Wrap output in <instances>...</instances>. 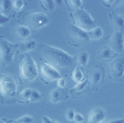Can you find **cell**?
I'll return each mask as SVG.
<instances>
[{
    "instance_id": "cell-1",
    "label": "cell",
    "mask_w": 124,
    "mask_h": 123,
    "mask_svg": "<svg viewBox=\"0 0 124 123\" xmlns=\"http://www.w3.org/2000/svg\"><path fill=\"white\" fill-rule=\"evenodd\" d=\"M39 52L45 62L53 67L69 68L75 62V58L65 51L49 45L42 44L39 46Z\"/></svg>"
},
{
    "instance_id": "cell-2",
    "label": "cell",
    "mask_w": 124,
    "mask_h": 123,
    "mask_svg": "<svg viewBox=\"0 0 124 123\" xmlns=\"http://www.w3.org/2000/svg\"><path fill=\"white\" fill-rule=\"evenodd\" d=\"M71 17L74 25L85 31H89L96 27L92 16L83 9H76L72 13Z\"/></svg>"
},
{
    "instance_id": "cell-3",
    "label": "cell",
    "mask_w": 124,
    "mask_h": 123,
    "mask_svg": "<svg viewBox=\"0 0 124 123\" xmlns=\"http://www.w3.org/2000/svg\"><path fill=\"white\" fill-rule=\"evenodd\" d=\"M67 39L71 44L75 46L85 45L88 44L90 39L88 33L74 25L68 26Z\"/></svg>"
},
{
    "instance_id": "cell-4",
    "label": "cell",
    "mask_w": 124,
    "mask_h": 123,
    "mask_svg": "<svg viewBox=\"0 0 124 123\" xmlns=\"http://www.w3.org/2000/svg\"><path fill=\"white\" fill-rule=\"evenodd\" d=\"M20 70L23 78L29 81H33L38 74L36 62L30 55H26L23 59L20 64Z\"/></svg>"
},
{
    "instance_id": "cell-5",
    "label": "cell",
    "mask_w": 124,
    "mask_h": 123,
    "mask_svg": "<svg viewBox=\"0 0 124 123\" xmlns=\"http://www.w3.org/2000/svg\"><path fill=\"white\" fill-rule=\"evenodd\" d=\"M18 45L0 38V60L3 65L10 63L13 59L17 50Z\"/></svg>"
},
{
    "instance_id": "cell-6",
    "label": "cell",
    "mask_w": 124,
    "mask_h": 123,
    "mask_svg": "<svg viewBox=\"0 0 124 123\" xmlns=\"http://www.w3.org/2000/svg\"><path fill=\"white\" fill-rule=\"evenodd\" d=\"M16 90V83L12 76L4 75L0 77V93L3 96H14Z\"/></svg>"
},
{
    "instance_id": "cell-7",
    "label": "cell",
    "mask_w": 124,
    "mask_h": 123,
    "mask_svg": "<svg viewBox=\"0 0 124 123\" xmlns=\"http://www.w3.org/2000/svg\"><path fill=\"white\" fill-rule=\"evenodd\" d=\"M49 21L48 16L40 12L31 14L27 17V25L33 29H38L44 27L48 23Z\"/></svg>"
},
{
    "instance_id": "cell-8",
    "label": "cell",
    "mask_w": 124,
    "mask_h": 123,
    "mask_svg": "<svg viewBox=\"0 0 124 123\" xmlns=\"http://www.w3.org/2000/svg\"><path fill=\"white\" fill-rule=\"evenodd\" d=\"M41 73L44 79L48 81L58 80L61 78V75L57 69L46 62L41 65Z\"/></svg>"
},
{
    "instance_id": "cell-9",
    "label": "cell",
    "mask_w": 124,
    "mask_h": 123,
    "mask_svg": "<svg viewBox=\"0 0 124 123\" xmlns=\"http://www.w3.org/2000/svg\"><path fill=\"white\" fill-rule=\"evenodd\" d=\"M110 49L115 52L120 54L123 52L124 48V36L120 30L115 31L110 39Z\"/></svg>"
},
{
    "instance_id": "cell-10",
    "label": "cell",
    "mask_w": 124,
    "mask_h": 123,
    "mask_svg": "<svg viewBox=\"0 0 124 123\" xmlns=\"http://www.w3.org/2000/svg\"><path fill=\"white\" fill-rule=\"evenodd\" d=\"M110 72L115 78H121L124 74V57L119 56L114 59L110 63Z\"/></svg>"
},
{
    "instance_id": "cell-11",
    "label": "cell",
    "mask_w": 124,
    "mask_h": 123,
    "mask_svg": "<svg viewBox=\"0 0 124 123\" xmlns=\"http://www.w3.org/2000/svg\"><path fill=\"white\" fill-rule=\"evenodd\" d=\"M104 110L100 108H95L89 113L88 123H101L105 118Z\"/></svg>"
},
{
    "instance_id": "cell-12",
    "label": "cell",
    "mask_w": 124,
    "mask_h": 123,
    "mask_svg": "<svg viewBox=\"0 0 124 123\" xmlns=\"http://www.w3.org/2000/svg\"><path fill=\"white\" fill-rule=\"evenodd\" d=\"M15 32L18 37L22 39H26L31 34V31L29 27L23 25L17 26L16 28Z\"/></svg>"
},
{
    "instance_id": "cell-13",
    "label": "cell",
    "mask_w": 124,
    "mask_h": 123,
    "mask_svg": "<svg viewBox=\"0 0 124 123\" xmlns=\"http://www.w3.org/2000/svg\"><path fill=\"white\" fill-rule=\"evenodd\" d=\"M61 88H55L52 89L49 93L48 98L49 101L53 103H58L62 99V92Z\"/></svg>"
},
{
    "instance_id": "cell-14",
    "label": "cell",
    "mask_w": 124,
    "mask_h": 123,
    "mask_svg": "<svg viewBox=\"0 0 124 123\" xmlns=\"http://www.w3.org/2000/svg\"><path fill=\"white\" fill-rule=\"evenodd\" d=\"M12 5L11 1L9 0H2L0 1V12L3 15L7 16L10 13Z\"/></svg>"
},
{
    "instance_id": "cell-15",
    "label": "cell",
    "mask_w": 124,
    "mask_h": 123,
    "mask_svg": "<svg viewBox=\"0 0 124 123\" xmlns=\"http://www.w3.org/2000/svg\"><path fill=\"white\" fill-rule=\"evenodd\" d=\"M36 45V42L33 40H29L24 41L20 46V50L23 52L32 51Z\"/></svg>"
},
{
    "instance_id": "cell-16",
    "label": "cell",
    "mask_w": 124,
    "mask_h": 123,
    "mask_svg": "<svg viewBox=\"0 0 124 123\" xmlns=\"http://www.w3.org/2000/svg\"><path fill=\"white\" fill-rule=\"evenodd\" d=\"M87 33L90 40L99 39L102 37L103 34L102 30L99 27H95L90 31H88Z\"/></svg>"
},
{
    "instance_id": "cell-17",
    "label": "cell",
    "mask_w": 124,
    "mask_h": 123,
    "mask_svg": "<svg viewBox=\"0 0 124 123\" xmlns=\"http://www.w3.org/2000/svg\"><path fill=\"white\" fill-rule=\"evenodd\" d=\"M111 18L114 26L119 30L124 28V19L121 16L114 14L111 16Z\"/></svg>"
},
{
    "instance_id": "cell-18",
    "label": "cell",
    "mask_w": 124,
    "mask_h": 123,
    "mask_svg": "<svg viewBox=\"0 0 124 123\" xmlns=\"http://www.w3.org/2000/svg\"><path fill=\"white\" fill-rule=\"evenodd\" d=\"M42 7L46 11H53L55 8V3L52 0H42L40 1Z\"/></svg>"
},
{
    "instance_id": "cell-19",
    "label": "cell",
    "mask_w": 124,
    "mask_h": 123,
    "mask_svg": "<svg viewBox=\"0 0 124 123\" xmlns=\"http://www.w3.org/2000/svg\"><path fill=\"white\" fill-rule=\"evenodd\" d=\"M89 55L87 53L82 51L79 53L77 57L78 63L81 66H85L87 64L88 61Z\"/></svg>"
},
{
    "instance_id": "cell-20",
    "label": "cell",
    "mask_w": 124,
    "mask_h": 123,
    "mask_svg": "<svg viewBox=\"0 0 124 123\" xmlns=\"http://www.w3.org/2000/svg\"><path fill=\"white\" fill-rule=\"evenodd\" d=\"M72 78L73 81L77 83L81 82L83 79V73L78 67L74 69L72 74Z\"/></svg>"
},
{
    "instance_id": "cell-21",
    "label": "cell",
    "mask_w": 124,
    "mask_h": 123,
    "mask_svg": "<svg viewBox=\"0 0 124 123\" xmlns=\"http://www.w3.org/2000/svg\"><path fill=\"white\" fill-rule=\"evenodd\" d=\"M31 90L32 89L30 88H26L22 90L18 95L19 99L23 101H29Z\"/></svg>"
},
{
    "instance_id": "cell-22",
    "label": "cell",
    "mask_w": 124,
    "mask_h": 123,
    "mask_svg": "<svg viewBox=\"0 0 124 123\" xmlns=\"http://www.w3.org/2000/svg\"><path fill=\"white\" fill-rule=\"evenodd\" d=\"M41 98L42 96L40 93L35 89H32L29 101L31 102H36L40 101Z\"/></svg>"
},
{
    "instance_id": "cell-23",
    "label": "cell",
    "mask_w": 124,
    "mask_h": 123,
    "mask_svg": "<svg viewBox=\"0 0 124 123\" xmlns=\"http://www.w3.org/2000/svg\"><path fill=\"white\" fill-rule=\"evenodd\" d=\"M101 79V74L98 70L94 71L91 74L90 76V81L93 84L98 83Z\"/></svg>"
},
{
    "instance_id": "cell-24",
    "label": "cell",
    "mask_w": 124,
    "mask_h": 123,
    "mask_svg": "<svg viewBox=\"0 0 124 123\" xmlns=\"http://www.w3.org/2000/svg\"><path fill=\"white\" fill-rule=\"evenodd\" d=\"M111 56V49L110 47H106L100 52L99 57L102 59H108Z\"/></svg>"
},
{
    "instance_id": "cell-25",
    "label": "cell",
    "mask_w": 124,
    "mask_h": 123,
    "mask_svg": "<svg viewBox=\"0 0 124 123\" xmlns=\"http://www.w3.org/2000/svg\"><path fill=\"white\" fill-rule=\"evenodd\" d=\"M13 8L16 11H20L24 6V2L22 0H15L12 1Z\"/></svg>"
},
{
    "instance_id": "cell-26",
    "label": "cell",
    "mask_w": 124,
    "mask_h": 123,
    "mask_svg": "<svg viewBox=\"0 0 124 123\" xmlns=\"http://www.w3.org/2000/svg\"><path fill=\"white\" fill-rule=\"evenodd\" d=\"M88 82V80L87 79H86L83 81H81L77 83V84H76L75 85V86L71 89V90L73 91H81L85 87V86L87 84Z\"/></svg>"
},
{
    "instance_id": "cell-27",
    "label": "cell",
    "mask_w": 124,
    "mask_h": 123,
    "mask_svg": "<svg viewBox=\"0 0 124 123\" xmlns=\"http://www.w3.org/2000/svg\"><path fill=\"white\" fill-rule=\"evenodd\" d=\"M16 120L21 123H32L33 118L30 115H25L18 118Z\"/></svg>"
},
{
    "instance_id": "cell-28",
    "label": "cell",
    "mask_w": 124,
    "mask_h": 123,
    "mask_svg": "<svg viewBox=\"0 0 124 123\" xmlns=\"http://www.w3.org/2000/svg\"><path fill=\"white\" fill-rule=\"evenodd\" d=\"M68 3V4L70 7L75 8L76 9H79V8L81 6V1L80 0H68L66 1Z\"/></svg>"
},
{
    "instance_id": "cell-29",
    "label": "cell",
    "mask_w": 124,
    "mask_h": 123,
    "mask_svg": "<svg viewBox=\"0 0 124 123\" xmlns=\"http://www.w3.org/2000/svg\"><path fill=\"white\" fill-rule=\"evenodd\" d=\"M75 112L72 109H68L65 112V118L68 121H73Z\"/></svg>"
},
{
    "instance_id": "cell-30",
    "label": "cell",
    "mask_w": 124,
    "mask_h": 123,
    "mask_svg": "<svg viewBox=\"0 0 124 123\" xmlns=\"http://www.w3.org/2000/svg\"><path fill=\"white\" fill-rule=\"evenodd\" d=\"M73 120L77 123H81L84 121V118L80 113L75 112Z\"/></svg>"
},
{
    "instance_id": "cell-31",
    "label": "cell",
    "mask_w": 124,
    "mask_h": 123,
    "mask_svg": "<svg viewBox=\"0 0 124 123\" xmlns=\"http://www.w3.org/2000/svg\"><path fill=\"white\" fill-rule=\"evenodd\" d=\"M9 20L10 19L8 16L2 14L0 12V26H3L8 23Z\"/></svg>"
},
{
    "instance_id": "cell-32",
    "label": "cell",
    "mask_w": 124,
    "mask_h": 123,
    "mask_svg": "<svg viewBox=\"0 0 124 123\" xmlns=\"http://www.w3.org/2000/svg\"><path fill=\"white\" fill-rule=\"evenodd\" d=\"M65 84L66 82L63 78H61L59 79L57 81V85L59 88H63L65 85Z\"/></svg>"
},
{
    "instance_id": "cell-33",
    "label": "cell",
    "mask_w": 124,
    "mask_h": 123,
    "mask_svg": "<svg viewBox=\"0 0 124 123\" xmlns=\"http://www.w3.org/2000/svg\"><path fill=\"white\" fill-rule=\"evenodd\" d=\"M42 123H52V120L48 116L44 115L41 118Z\"/></svg>"
},
{
    "instance_id": "cell-34",
    "label": "cell",
    "mask_w": 124,
    "mask_h": 123,
    "mask_svg": "<svg viewBox=\"0 0 124 123\" xmlns=\"http://www.w3.org/2000/svg\"><path fill=\"white\" fill-rule=\"evenodd\" d=\"M107 123H124V118L113 119L109 121Z\"/></svg>"
},
{
    "instance_id": "cell-35",
    "label": "cell",
    "mask_w": 124,
    "mask_h": 123,
    "mask_svg": "<svg viewBox=\"0 0 124 123\" xmlns=\"http://www.w3.org/2000/svg\"><path fill=\"white\" fill-rule=\"evenodd\" d=\"M120 7H121V9L123 10V11H124V1H123V2L121 3V4L120 5Z\"/></svg>"
},
{
    "instance_id": "cell-36",
    "label": "cell",
    "mask_w": 124,
    "mask_h": 123,
    "mask_svg": "<svg viewBox=\"0 0 124 123\" xmlns=\"http://www.w3.org/2000/svg\"><path fill=\"white\" fill-rule=\"evenodd\" d=\"M20 123V122H19L17 121L16 120L15 121H13L12 122H11V123Z\"/></svg>"
},
{
    "instance_id": "cell-37",
    "label": "cell",
    "mask_w": 124,
    "mask_h": 123,
    "mask_svg": "<svg viewBox=\"0 0 124 123\" xmlns=\"http://www.w3.org/2000/svg\"><path fill=\"white\" fill-rule=\"evenodd\" d=\"M52 123H60V122H58V121H52Z\"/></svg>"
},
{
    "instance_id": "cell-38",
    "label": "cell",
    "mask_w": 124,
    "mask_h": 123,
    "mask_svg": "<svg viewBox=\"0 0 124 123\" xmlns=\"http://www.w3.org/2000/svg\"><path fill=\"white\" fill-rule=\"evenodd\" d=\"M0 123H5L2 120H0Z\"/></svg>"
}]
</instances>
